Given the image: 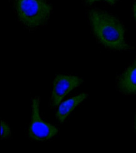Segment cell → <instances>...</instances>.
Returning <instances> with one entry per match:
<instances>
[{"label": "cell", "mask_w": 136, "mask_h": 153, "mask_svg": "<svg viewBox=\"0 0 136 153\" xmlns=\"http://www.w3.org/2000/svg\"><path fill=\"white\" fill-rule=\"evenodd\" d=\"M119 1H120V0H84V2L87 4H92L96 2L102 1V2H105L110 5H114L116 4Z\"/></svg>", "instance_id": "ba28073f"}, {"label": "cell", "mask_w": 136, "mask_h": 153, "mask_svg": "<svg viewBox=\"0 0 136 153\" xmlns=\"http://www.w3.org/2000/svg\"><path fill=\"white\" fill-rule=\"evenodd\" d=\"M40 102L38 97L32 99V118L28 130V137L32 141L43 142L55 137L59 133V129L41 119L40 115Z\"/></svg>", "instance_id": "3957f363"}, {"label": "cell", "mask_w": 136, "mask_h": 153, "mask_svg": "<svg viewBox=\"0 0 136 153\" xmlns=\"http://www.w3.org/2000/svg\"><path fill=\"white\" fill-rule=\"evenodd\" d=\"M132 6V12L135 22L136 23V0H131Z\"/></svg>", "instance_id": "9c48e42d"}, {"label": "cell", "mask_w": 136, "mask_h": 153, "mask_svg": "<svg viewBox=\"0 0 136 153\" xmlns=\"http://www.w3.org/2000/svg\"><path fill=\"white\" fill-rule=\"evenodd\" d=\"M11 136V129L9 125L6 122H1V137L2 139H6Z\"/></svg>", "instance_id": "52a82bcc"}, {"label": "cell", "mask_w": 136, "mask_h": 153, "mask_svg": "<svg viewBox=\"0 0 136 153\" xmlns=\"http://www.w3.org/2000/svg\"><path fill=\"white\" fill-rule=\"evenodd\" d=\"M13 3L18 21L30 30L45 26L52 12L48 0H13Z\"/></svg>", "instance_id": "7a4b0ae2"}, {"label": "cell", "mask_w": 136, "mask_h": 153, "mask_svg": "<svg viewBox=\"0 0 136 153\" xmlns=\"http://www.w3.org/2000/svg\"><path fill=\"white\" fill-rule=\"evenodd\" d=\"M87 97L88 94L87 93H82L63 102L57 110L56 114L57 120L60 123L65 121L74 109Z\"/></svg>", "instance_id": "8992f818"}, {"label": "cell", "mask_w": 136, "mask_h": 153, "mask_svg": "<svg viewBox=\"0 0 136 153\" xmlns=\"http://www.w3.org/2000/svg\"><path fill=\"white\" fill-rule=\"evenodd\" d=\"M82 78L71 75L59 74L54 79L50 99V107L56 108L72 90L83 82Z\"/></svg>", "instance_id": "277c9868"}, {"label": "cell", "mask_w": 136, "mask_h": 153, "mask_svg": "<svg viewBox=\"0 0 136 153\" xmlns=\"http://www.w3.org/2000/svg\"><path fill=\"white\" fill-rule=\"evenodd\" d=\"M93 34L103 46L113 51H128L133 49L125 38L124 25L109 12L98 8L88 12Z\"/></svg>", "instance_id": "6da1fadb"}, {"label": "cell", "mask_w": 136, "mask_h": 153, "mask_svg": "<svg viewBox=\"0 0 136 153\" xmlns=\"http://www.w3.org/2000/svg\"><path fill=\"white\" fill-rule=\"evenodd\" d=\"M117 88L123 94H136V58L117 77Z\"/></svg>", "instance_id": "5b68a950"}, {"label": "cell", "mask_w": 136, "mask_h": 153, "mask_svg": "<svg viewBox=\"0 0 136 153\" xmlns=\"http://www.w3.org/2000/svg\"><path fill=\"white\" fill-rule=\"evenodd\" d=\"M134 130L135 133L136 134V114L135 116V118H134Z\"/></svg>", "instance_id": "30bf717a"}]
</instances>
